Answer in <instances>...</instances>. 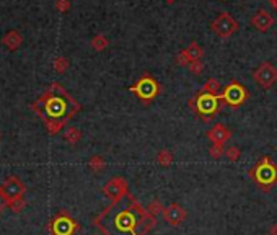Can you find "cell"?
Instances as JSON below:
<instances>
[{
  "mask_svg": "<svg viewBox=\"0 0 277 235\" xmlns=\"http://www.w3.org/2000/svg\"><path fill=\"white\" fill-rule=\"evenodd\" d=\"M238 26H240L238 21L235 20L228 11H222V13H219V16L210 23V29L222 39L232 38L233 34L238 31Z\"/></svg>",
  "mask_w": 277,
  "mask_h": 235,
  "instance_id": "obj_8",
  "label": "cell"
},
{
  "mask_svg": "<svg viewBox=\"0 0 277 235\" xmlns=\"http://www.w3.org/2000/svg\"><path fill=\"white\" fill-rule=\"evenodd\" d=\"M186 217H187V211L178 203H172L168 208H165V211H163L165 222H167L168 226H172V227L181 226L183 222L186 221Z\"/></svg>",
  "mask_w": 277,
  "mask_h": 235,
  "instance_id": "obj_10",
  "label": "cell"
},
{
  "mask_svg": "<svg viewBox=\"0 0 277 235\" xmlns=\"http://www.w3.org/2000/svg\"><path fill=\"white\" fill-rule=\"evenodd\" d=\"M0 139H2V136H0Z\"/></svg>",
  "mask_w": 277,
  "mask_h": 235,
  "instance_id": "obj_31",
  "label": "cell"
},
{
  "mask_svg": "<svg viewBox=\"0 0 277 235\" xmlns=\"http://www.w3.org/2000/svg\"><path fill=\"white\" fill-rule=\"evenodd\" d=\"M165 2H167V3H175L176 0H165Z\"/></svg>",
  "mask_w": 277,
  "mask_h": 235,
  "instance_id": "obj_29",
  "label": "cell"
},
{
  "mask_svg": "<svg viewBox=\"0 0 277 235\" xmlns=\"http://www.w3.org/2000/svg\"><path fill=\"white\" fill-rule=\"evenodd\" d=\"M225 157L228 158L230 162H237L238 158L241 157V150L238 149L237 145H230L225 149Z\"/></svg>",
  "mask_w": 277,
  "mask_h": 235,
  "instance_id": "obj_22",
  "label": "cell"
},
{
  "mask_svg": "<svg viewBox=\"0 0 277 235\" xmlns=\"http://www.w3.org/2000/svg\"><path fill=\"white\" fill-rule=\"evenodd\" d=\"M220 2H227V0H220Z\"/></svg>",
  "mask_w": 277,
  "mask_h": 235,
  "instance_id": "obj_30",
  "label": "cell"
},
{
  "mask_svg": "<svg viewBox=\"0 0 277 235\" xmlns=\"http://www.w3.org/2000/svg\"><path fill=\"white\" fill-rule=\"evenodd\" d=\"M8 206V196L5 195V191H3V188L2 185H0V214L3 213L5 208Z\"/></svg>",
  "mask_w": 277,
  "mask_h": 235,
  "instance_id": "obj_25",
  "label": "cell"
},
{
  "mask_svg": "<svg viewBox=\"0 0 277 235\" xmlns=\"http://www.w3.org/2000/svg\"><path fill=\"white\" fill-rule=\"evenodd\" d=\"M67 67H69V62L64 57H59L56 61V70L57 72H66Z\"/></svg>",
  "mask_w": 277,
  "mask_h": 235,
  "instance_id": "obj_26",
  "label": "cell"
},
{
  "mask_svg": "<svg viewBox=\"0 0 277 235\" xmlns=\"http://www.w3.org/2000/svg\"><path fill=\"white\" fill-rule=\"evenodd\" d=\"M147 211L152 214V216H160L163 214V211H165V206L162 204V201H158V199H152V201L147 204Z\"/></svg>",
  "mask_w": 277,
  "mask_h": 235,
  "instance_id": "obj_19",
  "label": "cell"
},
{
  "mask_svg": "<svg viewBox=\"0 0 277 235\" xmlns=\"http://www.w3.org/2000/svg\"><path fill=\"white\" fill-rule=\"evenodd\" d=\"M202 90L209 92V93H214V95H219V93H220V82L217 79H209L202 85Z\"/></svg>",
  "mask_w": 277,
  "mask_h": 235,
  "instance_id": "obj_21",
  "label": "cell"
},
{
  "mask_svg": "<svg viewBox=\"0 0 277 235\" xmlns=\"http://www.w3.org/2000/svg\"><path fill=\"white\" fill-rule=\"evenodd\" d=\"M129 92H132L142 103L149 105L162 93V85L150 74H144L134 85L129 87Z\"/></svg>",
  "mask_w": 277,
  "mask_h": 235,
  "instance_id": "obj_5",
  "label": "cell"
},
{
  "mask_svg": "<svg viewBox=\"0 0 277 235\" xmlns=\"http://www.w3.org/2000/svg\"><path fill=\"white\" fill-rule=\"evenodd\" d=\"M101 191H103V195L111 201V204L103 211L101 214L96 216L98 219L106 217L117 204L122 201V199L129 196V183L126 178H122V176H113V178H109L108 181H106V185L101 188Z\"/></svg>",
  "mask_w": 277,
  "mask_h": 235,
  "instance_id": "obj_4",
  "label": "cell"
},
{
  "mask_svg": "<svg viewBox=\"0 0 277 235\" xmlns=\"http://www.w3.org/2000/svg\"><path fill=\"white\" fill-rule=\"evenodd\" d=\"M248 175L259 190L266 193L271 191L277 185V165L268 155L259 158L255 163V167L248 172Z\"/></svg>",
  "mask_w": 277,
  "mask_h": 235,
  "instance_id": "obj_2",
  "label": "cell"
},
{
  "mask_svg": "<svg viewBox=\"0 0 277 235\" xmlns=\"http://www.w3.org/2000/svg\"><path fill=\"white\" fill-rule=\"evenodd\" d=\"M251 25L255 26L259 33H268L274 26V16L266 10H258L251 16Z\"/></svg>",
  "mask_w": 277,
  "mask_h": 235,
  "instance_id": "obj_13",
  "label": "cell"
},
{
  "mask_svg": "<svg viewBox=\"0 0 277 235\" xmlns=\"http://www.w3.org/2000/svg\"><path fill=\"white\" fill-rule=\"evenodd\" d=\"M183 52H185V56L186 59L191 62H197V61H201L202 56H204V49H202V46L196 43V41H192V43L187 46L186 49H183Z\"/></svg>",
  "mask_w": 277,
  "mask_h": 235,
  "instance_id": "obj_14",
  "label": "cell"
},
{
  "mask_svg": "<svg viewBox=\"0 0 277 235\" xmlns=\"http://www.w3.org/2000/svg\"><path fill=\"white\" fill-rule=\"evenodd\" d=\"M253 80L258 87L269 90L277 84V67L271 62H261L259 66L253 70Z\"/></svg>",
  "mask_w": 277,
  "mask_h": 235,
  "instance_id": "obj_9",
  "label": "cell"
},
{
  "mask_svg": "<svg viewBox=\"0 0 277 235\" xmlns=\"http://www.w3.org/2000/svg\"><path fill=\"white\" fill-rule=\"evenodd\" d=\"M25 206H26L25 195L8 199V208H10L11 211H13V213H21V211L25 209Z\"/></svg>",
  "mask_w": 277,
  "mask_h": 235,
  "instance_id": "obj_17",
  "label": "cell"
},
{
  "mask_svg": "<svg viewBox=\"0 0 277 235\" xmlns=\"http://www.w3.org/2000/svg\"><path fill=\"white\" fill-rule=\"evenodd\" d=\"M88 167H90L92 172L99 173V172H103L104 170L106 162H104V158L101 155H93L90 160H88Z\"/></svg>",
  "mask_w": 277,
  "mask_h": 235,
  "instance_id": "obj_16",
  "label": "cell"
},
{
  "mask_svg": "<svg viewBox=\"0 0 277 235\" xmlns=\"http://www.w3.org/2000/svg\"><path fill=\"white\" fill-rule=\"evenodd\" d=\"M34 110L43 116L49 134H57L79 113L82 107L61 85L54 84L39 98L38 103H34Z\"/></svg>",
  "mask_w": 277,
  "mask_h": 235,
  "instance_id": "obj_1",
  "label": "cell"
},
{
  "mask_svg": "<svg viewBox=\"0 0 277 235\" xmlns=\"http://www.w3.org/2000/svg\"><path fill=\"white\" fill-rule=\"evenodd\" d=\"M155 160H157L158 165H162V167H170V165L173 163V152H170L168 149L158 150Z\"/></svg>",
  "mask_w": 277,
  "mask_h": 235,
  "instance_id": "obj_15",
  "label": "cell"
},
{
  "mask_svg": "<svg viewBox=\"0 0 277 235\" xmlns=\"http://www.w3.org/2000/svg\"><path fill=\"white\" fill-rule=\"evenodd\" d=\"M207 139L214 145H225L232 139V131L222 122H217L207 131Z\"/></svg>",
  "mask_w": 277,
  "mask_h": 235,
  "instance_id": "obj_11",
  "label": "cell"
},
{
  "mask_svg": "<svg viewBox=\"0 0 277 235\" xmlns=\"http://www.w3.org/2000/svg\"><path fill=\"white\" fill-rule=\"evenodd\" d=\"M80 229V224L70 216L67 209H61L48 222V231L51 235H75Z\"/></svg>",
  "mask_w": 277,
  "mask_h": 235,
  "instance_id": "obj_6",
  "label": "cell"
},
{
  "mask_svg": "<svg viewBox=\"0 0 277 235\" xmlns=\"http://www.w3.org/2000/svg\"><path fill=\"white\" fill-rule=\"evenodd\" d=\"M2 188H3L5 195L8 196V199L21 196V195H25V193H26V185L23 183V181L16 175L8 176V178L2 183Z\"/></svg>",
  "mask_w": 277,
  "mask_h": 235,
  "instance_id": "obj_12",
  "label": "cell"
},
{
  "mask_svg": "<svg viewBox=\"0 0 277 235\" xmlns=\"http://www.w3.org/2000/svg\"><path fill=\"white\" fill-rule=\"evenodd\" d=\"M64 139L67 140L70 145H75L77 142H80L82 139V132L77 127H69L66 132H64Z\"/></svg>",
  "mask_w": 277,
  "mask_h": 235,
  "instance_id": "obj_18",
  "label": "cell"
},
{
  "mask_svg": "<svg viewBox=\"0 0 277 235\" xmlns=\"http://www.w3.org/2000/svg\"><path fill=\"white\" fill-rule=\"evenodd\" d=\"M209 155L214 158V160H219L220 157L225 155V149H223V145H214L212 144L210 149H209Z\"/></svg>",
  "mask_w": 277,
  "mask_h": 235,
  "instance_id": "obj_23",
  "label": "cell"
},
{
  "mask_svg": "<svg viewBox=\"0 0 277 235\" xmlns=\"http://www.w3.org/2000/svg\"><path fill=\"white\" fill-rule=\"evenodd\" d=\"M220 93L219 95H214V93H209L205 90H199L194 98L189 102V107L196 111V115H199V118L204 122L212 121L217 116V113L220 111Z\"/></svg>",
  "mask_w": 277,
  "mask_h": 235,
  "instance_id": "obj_3",
  "label": "cell"
},
{
  "mask_svg": "<svg viewBox=\"0 0 277 235\" xmlns=\"http://www.w3.org/2000/svg\"><path fill=\"white\" fill-rule=\"evenodd\" d=\"M268 2H269V5H271V7H273L276 11H277V0H268Z\"/></svg>",
  "mask_w": 277,
  "mask_h": 235,
  "instance_id": "obj_28",
  "label": "cell"
},
{
  "mask_svg": "<svg viewBox=\"0 0 277 235\" xmlns=\"http://www.w3.org/2000/svg\"><path fill=\"white\" fill-rule=\"evenodd\" d=\"M269 235H277V222L269 229Z\"/></svg>",
  "mask_w": 277,
  "mask_h": 235,
  "instance_id": "obj_27",
  "label": "cell"
},
{
  "mask_svg": "<svg viewBox=\"0 0 277 235\" xmlns=\"http://www.w3.org/2000/svg\"><path fill=\"white\" fill-rule=\"evenodd\" d=\"M248 90L237 80H232L223 88V92H220V100L230 108H240L248 100Z\"/></svg>",
  "mask_w": 277,
  "mask_h": 235,
  "instance_id": "obj_7",
  "label": "cell"
},
{
  "mask_svg": "<svg viewBox=\"0 0 277 235\" xmlns=\"http://www.w3.org/2000/svg\"><path fill=\"white\" fill-rule=\"evenodd\" d=\"M187 69L191 70V74L192 75H201L204 72V64L201 61H197V62H191L189 66H187Z\"/></svg>",
  "mask_w": 277,
  "mask_h": 235,
  "instance_id": "obj_24",
  "label": "cell"
},
{
  "mask_svg": "<svg viewBox=\"0 0 277 235\" xmlns=\"http://www.w3.org/2000/svg\"><path fill=\"white\" fill-rule=\"evenodd\" d=\"M108 44H109V41L104 34H98V36H95L92 41V46H93V49L95 51H103V49L108 48Z\"/></svg>",
  "mask_w": 277,
  "mask_h": 235,
  "instance_id": "obj_20",
  "label": "cell"
}]
</instances>
